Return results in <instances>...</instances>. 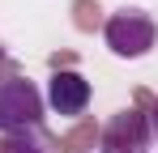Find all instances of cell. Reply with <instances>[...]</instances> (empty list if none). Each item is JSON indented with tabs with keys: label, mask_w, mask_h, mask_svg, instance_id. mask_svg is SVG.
Masks as SVG:
<instances>
[{
	"label": "cell",
	"mask_w": 158,
	"mask_h": 153,
	"mask_svg": "<svg viewBox=\"0 0 158 153\" xmlns=\"http://www.w3.org/2000/svg\"><path fill=\"white\" fill-rule=\"evenodd\" d=\"M103 38H107V47L115 51L120 60H141L158 43V26H154V17L145 9H120V13L107 17Z\"/></svg>",
	"instance_id": "6da1fadb"
},
{
	"label": "cell",
	"mask_w": 158,
	"mask_h": 153,
	"mask_svg": "<svg viewBox=\"0 0 158 153\" xmlns=\"http://www.w3.org/2000/svg\"><path fill=\"white\" fill-rule=\"evenodd\" d=\"M43 124V94L26 76H4L0 81V136Z\"/></svg>",
	"instance_id": "7a4b0ae2"
},
{
	"label": "cell",
	"mask_w": 158,
	"mask_h": 153,
	"mask_svg": "<svg viewBox=\"0 0 158 153\" xmlns=\"http://www.w3.org/2000/svg\"><path fill=\"white\" fill-rule=\"evenodd\" d=\"M47 106H52L56 115H81L85 106H90V81L73 68H56L52 81H47Z\"/></svg>",
	"instance_id": "3957f363"
},
{
	"label": "cell",
	"mask_w": 158,
	"mask_h": 153,
	"mask_svg": "<svg viewBox=\"0 0 158 153\" xmlns=\"http://www.w3.org/2000/svg\"><path fill=\"white\" fill-rule=\"evenodd\" d=\"M145 140H150V119L137 111H120L103 132L107 153H137V149H145Z\"/></svg>",
	"instance_id": "277c9868"
},
{
	"label": "cell",
	"mask_w": 158,
	"mask_h": 153,
	"mask_svg": "<svg viewBox=\"0 0 158 153\" xmlns=\"http://www.w3.org/2000/svg\"><path fill=\"white\" fill-rule=\"evenodd\" d=\"M0 153H60V149H56L52 132L43 124H34V128H22V132H9L4 145H0Z\"/></svg>",
	"instance_id": "5b68a950"
},
{
	"label": "cell",
	"mask_w": 158,
	"mask_h": 153,
	"mask_svg": "<svg viewBox=\"0 0 158 153\" xmlns=\"http://www.w3.org/2000/svg\"><path fill=\"white\" fill-rule=\"evenodd\" d=\"M150 136L158 140V102H154V111H150Z\"/></svg>",
	"instance_id": "8992f818"
},
{
	"label": "cell",
	"mask_w": 158,
	"mask_h": 153,
	"mask_svg": "<svg viewBox=\"0 0 158 153\" xmlns=\"http://www.w3.org/2000/svg\"><path fill=\"white\" fill-rule=\"evenodd\" d=\"M0 60H4V51H0Z\"/></svg>",
	"instance_id": "52a82bcc"
}]
</instances>
